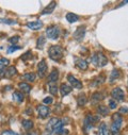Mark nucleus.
<instances>
[{"label":"nucleus","mask_w":128,"mask_h":135,"mask_svg":"<svg viewBox=\"0 0 128 135\" xmlns=\"http://www.w3.org/2000/svg\"><path fill=\"white\" fill-rule=\"evenodd\" d=\"M116 135H118V134H116Z\"/></svg>","instance_id":"nucleus-40"},{"label":"nucleus","mask_w":128,"mask_h":135,"mask_svg":"<svg viewBox=\"0 0 128 135\" xmlns=\"http://www.w3.org/2000/svg\"><path fill=\"white\" fill-rule=\"evenodd\" d=\"M44 44H45V37H44V36L39 37L38 43H36V47H38L39 49H42V48H43V46H44Z\"/></svg>","instance_id":"nucleus-31"},{"label":"nucleus","mask_w":128,"mask_h":135,"mask_svg":"<svg viewBox=\"0 0 128 135\" xmlns=\"http://www.w3.org/2000/svg\"><path fill=\"white\" fill-rule=\"evenodd\" d=\"M43 102H44L45 104H51V103L53 102V100H52V98H51V97H46V98H44Z\"/></svg>","instance_id":"nucleus-33"},{"label":"nucleus","mask_w":128,"mask_h":135,"mask_svg":"<svg viewBox=\"0 0 128 135\" xmlns=\"http://www.w3.org/2000/svg\"><path fill=\"white\" fill-rule=\"evenodd\" d=\"M97 113L98 114H100V115H107L108 113H109V110L107 109V107H104V105H100V107H98V109H97Z\"/></svg>","instance_id":"nucleus-29"},{"label":"nucleus","mask_w":128,"mask_h":135,"mask_svg":"<svg viewBox=\"0 0 128 135\" xmlns=\"http://www.w3.org/2000/svg\"><path fill=\"white\" fill-rule=\"evenodd\" d=\"M0 22H6V23H8V25H13V23H15V21L14 20H11V19H0Z\"/></svg>","instance_id":"nucleus-37"},{"label":"nucleus","mask_w":128,"mask_h":135,"mask_svg":"<svg viewBox=\"0 0 128 135\" xmlns=\"http://www.w3.org/2000/svg\"><path fill=\"white\" fill-rule=\"evenodd\" d=\"M15 74H16V68H15V67H13V66L9 67V68H7V69L4 70V76H6L7 78H11V77H13Z\"/></svg>","instance_id":"nucleus-23"},{"label":"nucleus","mask_w":128,"mask_h":135,"mask_svg":"<svg viewBox=\"0 0 128 135\" xmlns=\"http://www.w3.org/2000/svg\"><path fill=\"white\" fill-rule=\"evenodd\" d=\"M46 35L50 40H58L60 36V29L57 26H50L46 30Z\"/></svg>","instance_id":"nucleus-4"},{"label":"nucleus","mask_w":128,"mask_h":135,"mask_svg":"<svg viewBox=\"0 0 128 135\" xmlns=\"http://www.w3.org/2000/svg\"><path fill=\"white\" fill-rule=\"evenodd\" d=\"M103 99H104V94L103 93H95L91 98V102L93 104H95V103L99 102V101H102Z\"/></svg>","instance_id":"nucleus-15"},{"label":"nucleus","mask_w":128,"mask_h":135,"mask_svg":"<svg viewBox=\"0 0 128 135\" xmlns=\"http://www.w3.org/2000/svg\"><path fill=\"white\" fill-rule=\"evenodd\" d=\"M104 81H105V77H104V76H99V77H97V78H95V79L93 80V82H92L91 86H92V87H95V86H98V85L103 84V83H104Z\"/></svg>","instance_id":"nucleus-21"},{"label":"nucleus","mask_w":128,"mask_h":135,"mask_svg":"<svg viewBox=\"0 0 128 135\" xmlns=\"http://www.w3.org/2000/svg\"><path fill=\"white\" fill-rule=\"evenodd\" d=\"M12 99L14 101H16V102H18V103H21L24 101V95L20 91H14L13 95H12Z\"/></svg>","instance_id":"nucleus-19"},{"label":"nucleus","mask_w":128,"mask_h":135,"mask_svg":"<svg viewBox=\"0 0 128 135\" xmlns=\"http://www.w3.org/2000/svg\"><path fill=\"white\" fill-rule=\"evenodd\" d=\"M9 60L7 59H0V77H2L3 74H4V68L6 66L9 65Z\"/></svg>","instance_id":"nucleus-18"},{"label":"nucleus","mask_w":128,"mask_h":135,"mask_svg":"<svg viewBox=\"0 0 128 135\" xmlns=\"http://www.w3.org/2000/svg\"><path fill=\"white\" fill-rule=\"evenodd\" d=\"M18 41H19V36H17V35H16V36H13V37H11V38L9 40V42H10L11 44H13V45H15Z\"/></svg>","instance_id":"nucleus-34"},{"label":"nucleus","mask_w":128,"mask_h":135,"mask_svg":"<svg viewBox=\"0 0 128 135\" xmlns=\"http://www.w3.org/2000/svg\"><path fill=\"white\" fill-rule=\"evenodd\" d=\"M111 96L113 97V99H115V100H117V101H123L124 98H125V94H124L123 89L120 88V87H115V88L111 91Z\"/></svg>","instance_id":"nucleus-7"},{"label":"nucleus","mask_w":128,"mask_h":135,"mask_svg":"<svg viewBox=\"0 0 128 135\" xmlns=\"http://www.w3.org/2000/svg\"><path fill=\"white\" fill-rule=\"evenodd\" d=\"M48 87H49V91L52 94V95H56L58 93V85L57 83L54 82H49L48 83Z\"/></svg>","instance_id":"nucleus-26"},{"label":"nucleus","mask_w":128,"mask_h":135,"mask_svg":"<svg viewBox=\"0 0 128 135\" xmlns=\"http://www.w3.org/2000/svg\"><path fill=\"white\" fill-rule=\"evenodd\" d=\"M58 121H59L58 118H51L48 121V123L46 124V132H47V134L54 135V129H56V126H57Z\"/></svg>","instance_id":"nucleus-5"},{"label":"nucleus","mask_w":128,"mask_h":135,"mask_svg":"<svg viewBox=\"0 0 128 135\" xmlns=\"http://www.w3.org/2000/svg\"><path fill=\"white\" fill-rule=\"evenodd\" d=\"M47 73V63L45 60H42L39 64H38V74L40 78H44L45 75Z\"/></svg>","instance_id":"nucleus-6"},{"label":"nucleus","mask_w":128,"mask_h":135,"mask_svg":"<svg viewBox=\"0 0 128 135\" xmlns=\"http://www.w3.org/2000/svg\"><path fill=\"white\" fill-rule=\"evenodd\" d=\"M36 111H38V114L41 118H47L49 113H50V110L47 105H38Z\"/></svg>","instance_id":"nucleus-8"},{"label":"nucleus","mask_w":128,"mask_h":135,"mask_svg":"<svg viewBox=\"0 0 128 135\" xmlns=\"http://www.w3.org/2000/svg\"><path fill=\"white\" fill-rule=\"evenodd\" d=\"M118 78H120V70H117V69L112 70L111 76H110V82H113L114 80H116Z\"/></svg>","instance_id":"nucleus-28"},{"label":"nucleus","mask_w":128,"mask_h":135,"mask_svg":"<svg viewBox=\"0 0 128 135\" xmlns=\"http://www.w3.org/2000/svg\"><path fill=\"white\" fill-rule=\"evenodd\" d=\"M26 135H38V134H36V132H29Z\"/></svg>","instance_id":"nucleus-39"},{"label":"nucleus","mask_w":128,"mask_h":135,"mask_svg":"<svg viewBox=\"0 0 128 135\" xmlns=\"http://www.w3.org/2000/svg\"><path fill=\"white\" fill-rule=\"evenodd\" d=\"M66 20L68 22H71V23H74V22H76V21L79 20V16L76 15V14H74V13H68L66 15Z\"/></svg>","instance_id":"nucleus-22"},{"label":"nucleus","mask_w":128,"mask_h":135,"mask_svg":"<svg viewBox=\"0 0 128 135\" xmlns=\"http://www.w3.org/2000/svg\"><path fill=\"white\" fill-rule=\"evenodd\" d=\"M109 107L110 109H115L116 108V102H115V100H109Z\"/></svg>","instance_id":"nucleus-36"},{"label":"nucleus","mask_w":128,"mask_h":135,"mask_svg":"<svg viewBox=\"0 0 128 135\" xmlns=\"http://www.w3.org/2000/svg\"><path fill=\"white\" fill-rule=\"evenodd\" d=\"M19 88L21 89V91L22 93H26V94H29L30 93V90H31V86L28 84V83H24V82H21V83H19Z\"/></svg>","instance_id":"nucleus-25"},{"label":"nucleus","mask_w":128,"mask_h":135,"mask_svg":"<svg viewBox=\"0 0 128 135\" xmlns=\"http://www.w3.org/2000/svg\"><path fill=\"white\" fill-rule=\"evenodd\" d=\"M58 79H59V71H58L57 69H53V70L51 71V74L48 76V81L56 83V82L58 81Z\"/></svg>","instance_id":"nucleus-20"},{"label":"nucleus","mask_w":128,"mask_h":135,"mask_svg":"<svg viewBox=\"0 0 128 135\" xmlns=\"http://www.w3.org/2000/svg\"><path fill=\"white\" fill-rule=\"evenodd\" d=\"M1 135H18V134L13 132V131H11V130H6V131H3L1 133Z\"/></svg>","instance_id":"nucleus-35"},{"label":"nucleus","mask_w":128,"mask_h":135,"mask_svg":"<svg viewBox=\"0 0 128 135\" xmlns=\"http://www.w3.org/2000/svg\"><path fill=\"white\" fill-rule=\"evenodd\" d=\"M91 61H92V64L96 67H104L108 63V59L103 52H95Z\"/></svg>","instance_id":"nucleus-1"},{"label":"nucleus","mask_w":128,"mask_h":135,"mask_svg":"<svg viewBox=\"0 0 128 135\" xmlns=\"http://www.w3.org/2000/svg\"><path fill=\"white\" fill-rule=\"evenodd\" d=\"M78 105H84L85 103H86V97H85V95H80L79 97H78Z\"/></svg>","instance_id":"nucleus-30"},{"label":"nucleus","mask_w":128,"mask_h":135,"mask_svg":"<svg viewBox=\"0 0 128 135\" xmlns=\"http://www.w3.org/2000/svg\"><path fill=\"white\" fill-rule=\"evenodd\" d=\"M120 112H121V113H128V108H124V107H122L121 110H120Z\"/></svg>","instance_id":"nucleus-38"},{"label":"nucleus","mask_w":128,"mask_h":135,"mask_svg":"<svg viewBox=\"0 0 128 135\" xmlns=\"http://www.w3.org/2000/svg\"><path fill=\"white\" fill-rule=\"evenodd\" d=\"M60 91H61V95L64 97V96H67L71 91H72V87L67 84H62L60 86Z\"/></svg>","instance_id":"nucleus-17"},{"label":"nucleus","mask_w":128,"mask_h":135,"mask_svg":"<svg viewBox=\"0 0 128 135\" xmlns=\"http://www.w3.org/2000/svg\"><path fill=\"white\" fill-rule=\"evenodd\" d=\"M97 120H99V117H98V118H97V117H95V118H94V116L89 115V116H86V118H85L84 127L86 128V130H90V129H92L93 124H94L96 121H97Z\"/></svg>","instance_id":"nucleus-11"},{"label":"nucleus","mask_w":128,"mask_h":135,"mask_svg":"<svg viewBox=\"0 0 128 135\" xmlns=\"http://www.w3.org/2000/svg\"><path fill=\"white\" fill-rule=\"evenodd\" d=\"M48 54H49V57L53 61H60L63 56V49L61 46L59 45H53L49 48L48 50Z\"/></svg>","instance_id":"nucleus-2"},{"label":"nucleus","mask_w":128,"mask_h":135,"mask_svg":"<svg viewBox=\"0 0 128 135\" xmlns=\"http://www.w3.org/2000/svg\"><path fill=\"white\" fill-rule=\"evenodd\" d=\"M56 6H57V3L56 2H50L43 11H42V15H46V14H51L52 12H53V10H54V8H56Z\"/></svg>","instance_id":"nucleus-14"},{"label":"nucleus","mask_w":128,"mask_h":135,"mask_svg":"<svg viewBox=\"0 0 128 135\" xmlns=\"http://www.w3.org/2000/svg\"><path fill=\"white\" fill-rule=\"evenodd\" d=\"M35 78H36V76H35L33 73L25 74V75H24V79H25L26 81H28V82H33V81H35Z\"/></svg>","instance_id":"nucleus-27"},{"label":"nucleus","mask_w":128,"mask_h":135,"mask_svg":"<svg viewBox=\"0 0 128 135\" xmlns=\"http://www.w3.org/2000/svg\"><path fill=\"white\" fill-rule=\"evenodd\" d=\"M75 64L81 70H86L88 69V62L84 61L83 59H76L75 60Z\"/></svg>","instance_id":"nucleus-12"},{"label":"nucleus","mask_w":128,"mask_h":135,"mask_svg":"<svg viewBox=\"0 0 128 135\" xmlns=\"http://www.w3.org/2000/svg\"><path fill=\"white\" fill-rule=\"evenodd\" d=\"M98 135H110L109 129L107 128V124L105 122H102L98 128Z\"/></svg>","instance_id":"nucleus-16"},{"label":"nucleus","mask_w":128,"mask_h":135,"mask_svg":"<svg viewBox=\"0 0 128 135\" xmlns=\"http://www.w3.org/2000/svg\"><path fill=\"white\" fill-rule=\"evenodd\" d=\"M18 49H20L19 46H11V47L9 48V50H8V53H13V52L17 51Z\"/></svg>","instance_id":"nucleus-32"},{"label":"nucleus","mask_w":128,"mask_h":135,"mask_svg":"<svg viewBox=\"0 0 128 135\" xmlns=\"http://www.w3.org/2000/svg\"><path fill=\"white\" fill-rule=\"evenodd\" d=\"M67 80H68V82L71 83V85H72L74 88H78V89L82 88V83H81L78 79H76L74 76L68 75V76H67Z\"/></svg>","instance_id":"nucleus-10"},{"label":"nucleus","mask_w":128,"mask_h":135,"mask_svg":"<svg viewBox=\"0 0 128 135\" xmlns=\"http://www.w3.org/2000/svg\"><path fill=\"white\" fill-rule=\"evenodd\" d=\"M21 123H22V127L25 130H31L33 128V121L30 120V119H24L21 121Z\"/></svg>","instance_id":"nucleus-24"},{"label":"nucleus","mask_w":128,"mask_h":135,"mask_svg":"<svg viewBox=\"0 0 128 135\" xmlns=\"http://www.w3.org/2000/svg\"><path fill=\"white\" fill-rule=\"evenodd\" d=\"M27 27H28L29 29H32V30H40V29H42V27H43V22L40 21V20L31 21V22H28V23H27Z\"/></svg>","instance_id":"nucleus-13"},{"label":"nucleus","mask_w":128,"mask_h":135,"mask_svg":"<svg viewBox=\"0 0 128 135\" xmlns=\"http://www.w3.org/2000/svg\"><path fill=\"white\" fill-rule=\"evenodd\" d=\"M123 123V117L121 116V114L115 113L112 115V126H111V131L114 135L118 134V131L121 129V126Z\"/></svg>","instance_id":"nucleus-3"},{"label":"nucleus","mask_w":128,"mask_h":135,"mask_svg":"<svg viewBox=\"0 0 128 135\" xmlns=\"http://www.w3.org/2000/svg\"><path fill=\"white\" fill-rule=\"evenodd\" d=\"M84 35H85V27H84V26H81V27H79V28L75 31V33H74V38H75L76 41L80 42V41L84 37Z\"/></svg>","instance_id":"nucleus-9"}]
</instances>
